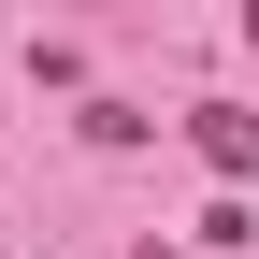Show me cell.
Wrapping results in <instances>:
<instances>
[{
	"label": "cell",
	"instance_id": "obj_1",
	"mask_svg": "<svg viewBox=\"0 0 259 259\" xmlns=\"http://www.w3.org/2000/svg\"><path fill=\"white\" fill-rule=\"evenodd\" d=\"M187 144H202V158H216L231 187L259 173V115H245V101H202V115H187Z\"/></svg>",
	"mask_w": 259,
	"mask_h": 259
}]
</instances>
